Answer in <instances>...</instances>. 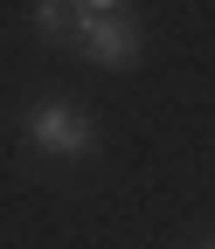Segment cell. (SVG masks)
Wrapping results in <instances>:
<instances>
[{"label": "cell", "instance_id": "6da1fadb", "mask_svg": "<svg viewBox=\"0 0 215 249\" xmlns=\"http://www.w3.org/2000/svg\"><path fill=\"white\" fill-rule=\"evenodd\" d=\"M21 132H28L35 152H49V160H63V166H77V160L98 152V124H90L77 104H56V97H35V104H28L21 111Z\"/></svg>", "mask_w": 215, "mask_h": 249}, {"label": "cell", "instance_id": "7a4b0ae2", "mask_svg": "<svg viewBox=\"0 0 215 249\" xmlns=\"http://www.w3.org/2000/svg\"><path fill=\"white\" fill-rule=\"evenodd\" d=\"M77 55L98 62V70H132V62L146 55V28L132 21V7H125V14H83Z\"/></svg>", "mask_w": 215, "mask_h": 249}, {"label": "cell", "instance_id": "3957f363", "mask_svg": "<svg viewBox=\"0 0 215 249\" xmlns=\"http://www.w3.org/2000/svg\"><path fill=\"white\" fill-rule=\"evenodd\" d=\"M83 0H35V35L49 49H77V28H83Z\"/></svg>", "mask_w": 215, "mask_h": 249}, {"label": "cell", "instance_id": "277c9868", "mask_svg": "<svg viewBox=\"0 0 215 249\" xmlns=\"http://www.w3.org/2000/svg\"><path fill=\"white\" fill-rule=\"evenodd\" d=\"M90 14H125V0H83Z\"/></svg>", "mask_w": 215, "mask_h": 249}, {"label": "cell", "instance_id": "5b68a950", "mask_svg": "<svg viewBox=\"0 0 215 249\" xmlns=\"http://www.w3.org/2000/svg\"><path fill=\"white\" fill-rule=\"evenodd\" d=\"M208 249H215V242H208Z\"/></svg>", "mask_w": 215, "mask_h": 249}]
</instances>
